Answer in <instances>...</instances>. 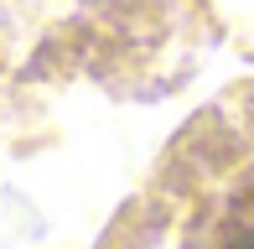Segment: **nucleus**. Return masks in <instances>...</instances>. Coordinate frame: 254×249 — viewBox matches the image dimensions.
<instances>
[{
    "instance_id": "1",
    "label": "nucleus",
    "mask_w": 254,
    "mask_h": 249,
    "mask_svg": "<svg viewBox=\"0 0 254 249\" xmlns=\"http://www.w3.org/2000/svg\"><path fill=\"white\" fill-rule=\"evenodd\" d=\"M197 249H254V182L223 197V208L202 223Z\"/></svg>"
}]
</instances>
